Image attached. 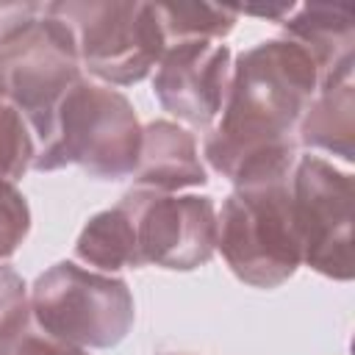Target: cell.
<instances>
[{"label": "cell", "instance_id": "9c48e42d", "mask_svg": "<svg viewBox=\"0 0 355 355\" xmlns=\"http://www.w3.org/2000/svg\"><path fill=\"white\" fill-rule=\"evenodd\" d=\"M230 50L214 42H175L166 44L153 92L158 103L178 119L208 128L225 105L230 86Z\"/></svg>", "mask_w": 355, "mask_h": 355}, {"label": "cell", "instance_id": "8fae6325", "mask_svg": "<svg viewBox=\"0 0 355 355\" xmlns=\"http://www.w3.org/2000/svg\"><path fill=\"white\" fill-rule=\"evenodd\" d=\"M133 180L136 189L175 194L178 189L202 186L208 178L197 158L191 133L175 122L158 119L141 128V153Z\"/></svg>", "mask_w": 355, "mask_h": 355}, {"label": "cell", "instance_id": "5b68a950", "mask_svg": "<svg viewBox=\"0 0 355 355\" xmlns=\"http://www.w3.org/2000/svg\"><path fill=\"white\" fill-rule=\"evenodd\" d=\"M28 302L44 336L80 349L114 347L133 324V297L125 280L69 261L39 275Z\"/></svg>", "mask_w": 355, "mask_h": 355}, {"label": "cell", "instance_id": "e0dca14e", "mask_svg": "<svg viewBox=\"0 0 355 355\" xmlns=\"http://www.w3.org/2000/svg\"><path fill=\"white\" fill-rule=\"evenodd\" d=\"M31 227V211L14 183H0V261L11 258L25 241Z\"/></svg>", "mask_w": 355, "mask_h": 355}, {"label": "cell", "instance_id": "5bb4252c", "mask_svg": "<svg viewBox=\"0 0 355 355\" xmlns=\"http://www.w3.org/2000/svg\"><path fill=\"white\" fill-rule=\"evenodd\" d=\"M153 11L166 44L222 39L239 17V8L214 3H153Z\"/></svg>", "mask_w": 355, "mask_h": 355}, {"label": "cell", "instance_id": "7c38bea8", "mask_svg": "<svg viewBox=\"0 0 355 355\" xmlns=\"http://www.w3.org/2000/svg\"><path fill=\"white\" fill-rule=\"evenodd\" d=\"M300 141L313 150H324L352 161V141H355V92L352 75L322 83L319 94L308 103L305 114L300 116Z\"/></svg>", "mask_w": 355, "mask_h": 355}, {"label": "cell", "instance_id": "277c9868", "mask_svg": "<svg viewBox=\"0 0 355 355\" xmlns=\"http://www.w3.org/2000/svg\"><path fill=\"white\" fill-rule=\"evenodd\" d=\"M44 14L67 25L78 58L94 78L111 86L139 83L158 67L166 50L153 3H50Z\"/></svg>", "mask_w": 355, "mask_h": 355}, {"label": "cell", "instance_id": "9a60e30c", "mask_svg": "<svg viewBox=\"0 0 355 355\" xmlns=\"http://www.w3.org/2000/svg\"><path fill=\"white\" fill-rule=\"evenodd\" d=\"M33 139L25 116L0 97V183H14L33 166Z\"/></svg>", "mask_w": 355, "mask_h": 355}, {"label": "cell", "instance_id": "8992f818", "mask_svg": "<svg viewBox=\"0 0 355 355\" xmlns=\"http://www.w3.org/2000/svg\"><path fill=\"white\" fill-rule=\"evenodd\" d=\"M78 67L80 58L72 33L64 22L42 11V19L0 50V97L47 141L61 100L80 80Z\"/></svg>", "mask_w": 355, "mask_h": 355}, {"label": "cell", "instance_id": "3957f363", "mask_svg": "<svg viewBox=\"0 0 355 355\" xmlns=\"http://www.w3.org/2000/svg\"><path fill=\"white\" fill-rule=\"evenodd\" d=\"M216 247L239 280L255 288L286 283L302 263L291 178L236 186L216 216Z\"/></svg>", "mask_w": 355, "mask_h": 355}, {"label": "cell", "instance_id": "4fadbf2b", "mask_svg": "<svg viewBox=\"0 0 355 355\" xmlns=\"http://www.w3.org/2000/svg\"><path fill=\"white\" fill-rule=\"evenodd\" d=\"M75 255L83 263H92L105 272H116L125 266H141L136 225H133L130 211L119 202L116 208H108L92 216L78 236Z\"/></svg>", "mask_w": 355, "mask_h": 355}, {"label": "cell", "instance_id": "7a4b0ae2", "mask_svg": "<svg viewBox=\"0 0 355 355\" xmlns=\"http://www.w3.org/2000/svg\"><path fill=\"white\" fill-rule=\"evenodd\" d=\"M139 153L141 128L128 97L80 78L61 100L53 136L36 153L33 169L53 172L75 164L97 180H122L136 172Z\"/></svg>", "mask_w": 355, "mask_h": 355}, {"label": "cell", "instance_id": "6da1fadb", "mask_svg": "<svg viewBox=\"0 0 355 355\" xmlns=\"http://www.w3.org/2000/svg\"><path fill=\"white\" fill-rule=\"evenodd\" d=\"M322 75L294 39H272L239 55L216 130L205 139L208 164L236 186L286 180L294 169L291 128L305 114Z\"/></svg>", "mask_w": 355, "mask_h": 355}, {"label": "cell", "instance_id": "52a82bcc", "mask_svg": "<svg viewBox=\"0 0 355 355\" xmlns=\"http://www.w3.org/2000/svg\"><path fill=\"white\" fill-rule=\"evenodd\" d=\"M291 208L302 263L333 280L352 277V178L319 155L291 169Z\"/></svg>", "mask_w": 355, "mask_h": 355}, {"label": "cell", "instance_id": "ac0fdd59", "mask_svg": "<svg viewBox=\"0 0 355 355\" xmlns=\"http://www.w3.org/2000/svg\"><path fill=\"white\" fill-rule=\"evenodd\" d=\"M44 8L36 3H3L0 6V50L14 42L22 31H28Z\"/></svg>", "mask_w": 355, "mask_h": 355}, {"label": "cell", "instance_id": "d6986e66", "mask_svg": "<svg viewBox=\"0 0 355 355\" xmlns=\"http://www.w3.org/2000/svg\"><path fill=\"white\" fill-rule=\"evenodd\" d=\"M11 355H89V352L80 347L64 344L58 338H50L44 333H25Z\"/></svg>", "mask_w": 355, "mask_h": 355}, {"label": "cell", "instance_id": "30bf717a", "mask_svg": "<svg viewBox=\"0 0 355 355\" xmlns=\"http://www.w3.org/2000/svg\"><path fill=\"white\" fill-rule=\"evenodd\" d=\"M288 36L302 44L319 67V86L352 75L355 64V11L347 3H305L294 6L286 22Z\"/></svg>", "mask_w": 355, "mask_h": 355}, {"label": "cell", "instance_id": "ba28073f", "mask_svg": "<svg viewBox=\"0 0 355 355\" xmlns=\"http://www.w3.org/2000/svg\"><path fill=\"white\" fill-rule=\"evenodd\" d=\"M122 205L133 216L141 263L186 272L214 255L216 211L211 197L133 189L125 194Z\"/></svg>", "mask_w": 355, "mask_h": 355}, {"label": "cell", "instance_id": "2e32d148", "mask_svg": "<svg viewBox=\"0 0 355 355\" xmlns=\"http://www.w3.org/2000/svg\"><path fill=\"white\" fill-rule=\"evenodd\" d=\"M28 294L22 277L0 266V355H11L19 338L28 333Z\"/></svg>", "mask_w": 355, "mask_h": 355}]
</instances>
